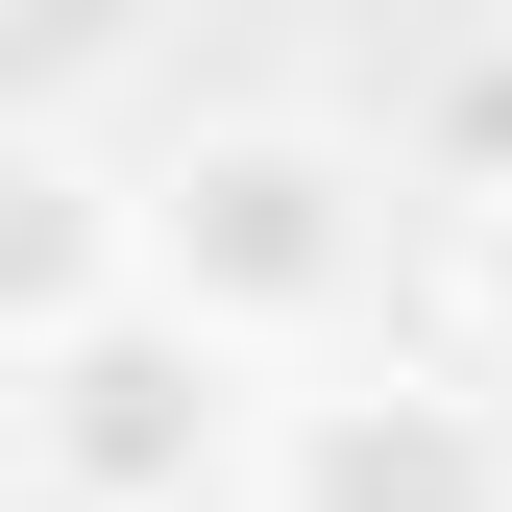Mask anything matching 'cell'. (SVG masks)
I'll return each mask as SVG.
<instances>
[{
	"instance_id": "obj_3",
	"label": "cell",
	"mask_w": 512,
	"mask_h": 512,
	"mask_svg": "<svg viewBox=\"0 0 512 512\" xmlns=\"http://www.w3.org/2000/svg\"><path fill=\"white\" fill-rule=\"evenodd\" d=\"M244 512H512V415L439 366H342V391L244 415Z\"/></svg>"
},
{
	"instance_id": "obj_5",
	"label": "cell",
	"mask_w": 512,
	"mask_h": 512,
	"mask_svg": "<svg viewBox=\"0 0 512 512\" xmlns=\"http://www.w3.org/2000/svg\"><path fill=\"white\" fill-rule=\"evenodd\" d=\"M122 49H147V0H0V122H74V98H122Z\"/></svg>"
},
{
	"instance_id": "obj_8",
	"label": "cell",
	"mask_w": 512,
	"mask_h": 512,
	"mask_svg": "<svg viewBox=\"0 0 512 512\" xmlns=\"http://www.w3.org/2000/svg\"><path fill=\"white\" fill-rule=\"evenodd\" d=\"M488 25H512V0H488Z\"/></svg>"
},
{
	"instance_id": "obj_1",
	"label": "cell",
	"mask_w": 512,
	"mask_h": 512,
	"mask_svg": "<svg viewBox=\"0 0 512 512\" xmlns=\"http://www.w3.org/2000/svg\"><path fill=\"white\" fill-rule=\"evenodd\" d=\"M366 269H391V171L342 122H196L122 171V293L220 317V342H342Z\"/></svg>"
},
{
	"instance_id": "obj_2",
	"label": "cell",
	"mask_w": 512,
	"mask_h": 512,
	"mask_svg": "<svg viewBox=\"0 0 512 512\" xmlns=\"http://www.w3.org/2000/svg\"><path fill=\"white\" fill-rule=\"evenodd\" d=\"M0 366H25V464H49V512H220V488H244V342H220V317L74 293L49 342H0Z\"/></svg>"
},
{
	"instance_id": "obj_4",
	"label": "cell",
	"mask_w": 512,
	"mask_h": 512,
	"mask_svg": "<svg viewBox=\"0 0 512 512\" xmlns=\"http://www.w3.org/2000/svg\"><path fill=\"white\" fill-rule=\"evenodd\" d=\"M74 293H122V196L74 171V122H0V342H49Z\"/></svg>"
},
{
	"instance_id": "obj_6",
	"label": "cell",
	"mask_w": 512,
	"mask_h": 512,
	"mask_svg": "<svg viewBox=\"0 0 512 512\" xmlns=\"http://www.w3.org/2000/svg\"><path fill=\"white\" fill-rule=\"evenodd\" d=\"M439 147H464V196H488V171H512V25L464 49V98H439Z\"/></svg>"
},
{
	"instance_id": "obj_7",
	"label": "cell",
	"mask_w": 512,
	"mask_h": 512,
	"mask_svg": "<svg viewBox=\"0 0 512 512\" xmlns=\"http://www.w3.org/2000/svg\"><path fill=\"white\" fill-rule=\"evenodd\" d=\"M464 342L512 366V171H488V196H464Z\"/></svg>"
}]
</instances>
